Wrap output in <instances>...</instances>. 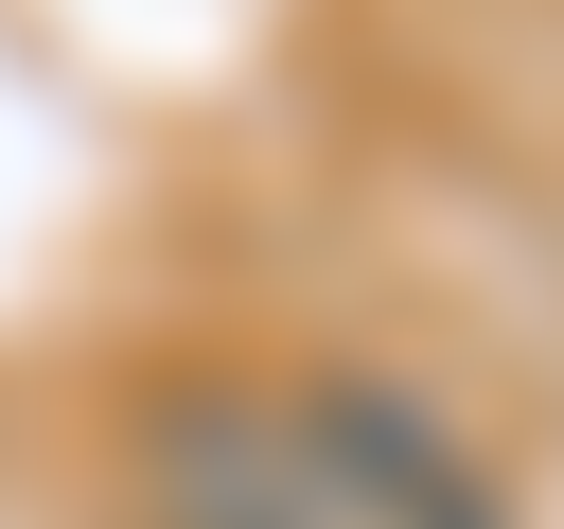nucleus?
<instances>
[{"instance_id": "1", "label": "nucleus", "mask_w": 564, "mask_h": 529, "mask_svg": "<svg viewBox=\"0 0 564 529\" xmlns=\"http://www.w3.org/2000/svg\"><path fill=\"white\" fill-rule=\"evenodd\" d=\"M282 423H300V476L352 511V529H529L511 511V476H494V441L441 406V388H405V370H300L282 388Z\"/></svg>"}, {"instance_id": "2", "label": "nucleus", "mask_w": 564, "mask_h": 529, "mask_svg": "<svg viewBox=\"0 0 564 529\" xmlns=\"http://www.w3.org/2000/svg\"><path fill=\"white\" fill-rule=\"evenodd\" d=\"M141 529H352L317 476H300V423L282 388H159L141 406Z\"/></svg>"}]
</instances>
